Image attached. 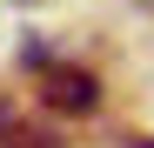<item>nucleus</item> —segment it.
Returning a JSON list of instances; mask_svg holds the SVG:
<instances>
[{"mask_svg":"<svg viewBox=\"0 0 154 148\" xmlns=\"http://www.w3.org/2000/svg\"><path fill=\"white\" fill-rule=\"evenodd\" d=\"M40 101L54 114H94L100 108V81L87 67H40Z\"/></svg>","mask_w":154,"mask_h":148,"instance_id":"f257e3e1","label":"nucleus"},{"mask_svg":"<svg viewBox=\"0 0 154 148\" xmlns=\"http://www.w3.org/2000/svg\"><path fill=\"white\" fill-rule=\"evenodd\" d=\"M7 135H14V108L0 101V141H7Z\"/></svg>","mask_w":154,"mask_h":148,"instance_id":"f03ea898","label":"nucleus"},{"mask_svg":"<svg viewBox=\"0 0 154 148\" xmlns=\"http://www.w3.org/2000/svg\"><path fill=\"white\" fill-rule=\"evenodd\" d=\"M127 148H154V141H147V135H134V141H127Z\"/></svg>","mask_w":154,"mask_h":148,"instance_id":"7ed1b4c3","label":"nucleus"}]
</instances>
